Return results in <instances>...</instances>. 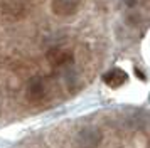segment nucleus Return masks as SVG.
Returning <instances> with one entry per match:
<instances>
[{
    "mask_svg": "<svg viewBox=\"0 0 150 148\" xmlns=\"http://www.w3.org/2000/svg\"><path fill=\"white\" fill-rule=\"evenodd\" d=\"M47 96V84L42 78H34L27 86V99L32 103H41Z\"/></svg>",
    "mask_w": 150,
    "mask_h": 148,
    "instance_id": "1",
    "label": "nucleus"
},
{
    "mask_svg": "<svg viewBox=\"0 0 150 148\" xmlns=\"http://www.w3.org/2000/svg\"><path fill=\"white\" fill-rule=\"evenodd\" d=\"M79 4H81V0H52L51 8H52L54 13L61 15V17H66V15H71L78 10Z\"/></svg>",
    "mask_w": 150,
    "mask_h": 148,
    "instance_id": "2",
    "label": "nucleus"
},
{
    "mask_svg": "<svg viewBox=\"0 0 150 148\" xmlns=\"http://www.w3.org/2000/svg\"><path fill=\"white\" fill-rule=\"evenodd\" d=\"M103 81H105V84L110 86V87H120L128 81V76H127V73H125L123 69L115 67V69L108 71V73L103 76Z\"/></svg>",
    "mask_w": 150,
    "mask_h": 148,
    "instance_id": "3",
    "label": "nucleus"
},
{
    "mask_svg": "<svg viewBox=\"0 0 150 148\" xmlns=\"http://www.w3.org/2000/svg\"><path fill=\"white\" fill-rule=\"evenodd\" d=\"M73 56L69 51H64V49H59V47H54L47 52V61L52 64V66H66L68 62H71Z\"/></svg>",
    "mask_w": 150,
    "mask_h": 148,
    "instance_id": "4",
    "label": "nucleus"
},
{
    "mask_svg": "<svg viewBox=\"0 0 150 148\" xmlns=\"http://www.w3.org/2000/svg\"><path fill=\"white\" fill-rule=\"evenodd\" d=\"M101 140V136H100V131H95V130H86V131H83L79 135V141H81L83 147L86 148H91V147H96L98 143Z\"/></svg>",
    "mask_w": 150,
    "mask_h": 148,
    "instance_id": "5",
    "label": "nucleus"
}]
</instances>
